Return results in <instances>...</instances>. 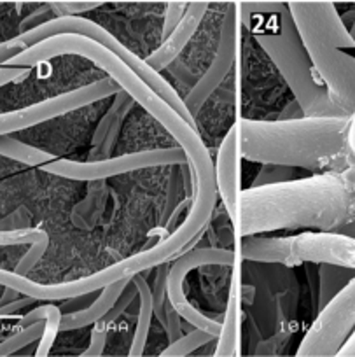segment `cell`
Masks as SVG:
<instances>
[{"mask_svg": "<svg viewBox=\"0 0 355 357\" xmlns=\"http://www.w3.org/2000/svg\"><path fill=\"white\" fill-rule=\"evenodd\" d=\"M355 329V277L319 312L296 352L298 357H336Z\"/></svg>", "mask_w": 355, "mask_h": 357, "instance_id": "obj_10", "label": "cell"}, {"mask_svg": "<svg viewBox=\"0 0 355 357\" xmlns=\"http://www.w3.org/2000/svg\"><path fill=\"white\" fill-rule=\"evenodd\" d=\"M336 357H355V329L350 336H348L347 342L343 343V347L340 349V352L336 354Z\"/></svg>", "mask_w": 355, "mask_h": 357, "instance_id": "obj_34", "label": "cell"}, {"mask_svg": "<svg viewBox=\"0 0 355 357\" xmlns=\"http://www.w3.org/2000/svg\"><path fill=\"white\" fill-rule=\"evenodd\" d=\"M271 29L256 33L259 46L266 51L275 67L294 93V100L301 107L305 118H334L343 114L327 93L326 84L317 74L306 53L298 29L294 25L287 4L270 13Z\"/></svg>", "mask_w": 355, "mask_h": 357, "instance_id": "obj_5", "label": "cell"}, {"mask_svg": "<svg viewBox=\"0 0 355 357\" xmlns=\"http://www.w3.org/2000/svg\"><path fill=\"white\" fill-rule=\"evenodd\" d=\"M206 11H209V2H203V0H192V2H188V8H186L184 16H182V20L179 22V25L172 30V33L167 39H163L161 46H158L156 50L146 58V63L158 72L167 68L168 65L184 51V47L188 46L189 40L192 39V36L196 33L198 26L202 25Z\"/></svg>", "mask_w": 355, "mask_h": 357, "instance_id": "obj_14", "label": "cell"}, {"mask_svg": "<svg viewBox=\"0 0 355 357\" xmlns=\"http://www.w3.org/2000/svg\"><path fill=\"white\" fill-rule=\"evenodd\" d=\"M167 273L168 268L165 266V263H161L160 268H158V277L154 280V287H151V291H153V312L158 317V321H160V324L163 326L165 331H167L168 340L175 342V340L182 336V324L181 315L174 310L172 303L168 301Z\"/></svg>", "mask_w": 355, "mask_h": 357, "instance_id": "obj_19", "label": "cell"}, {"mask_svg": "<svg viewBox=\"0 0 355 357\" xmlns=\"http://www.w3.org/2000/svg\"><path fill=\"white\" fill-rule=\"evenodd\" d=\"M348 146H350L352 156L355 160V109L350 116V130H348Z\"/></svg>", "mask_w": 355, "mask_h": 357, "instance_id": "obj_35", "label": "cell"}, {"mask_svg": "<svg viewBox=\"0 0 355 357\" xmlns=\"http://www.w3.org/2000/svg\"><path fill=\"white\" fill-rule=\"evenodd\" d=\"M105 181H91L88 186V195L72 208L70 221L79 229H93L102 219L107 207Z\"/></svg>", "mask_w": 355, "mask_h": 357, "instance_id": "obj_18", "label": "cell"}, {"mask_svg": "<svg viewBox=\"0 0 355 357\" xmlns=\"http://www.w3.org/2000/svg\"><path fill=\"white\" fill-rule=\"evenodd\" d=\"M236 261V252L231 249H220V247H199L191 249L186 254H179V259L168 268L167 273V296L172 303L174 310L181 315V319L188 321L196 329L210 333L217 338L220 333V322L216 319H210L203 312H199L195 305L186 296L184 282L186 277L202 266H233Z\"/></svg>", "mask_w": 355, "mask_h": 357, "instance_id": "obj_9", "label": "cell"}, {"mask_svg": "<svg viewBox=\"0 0 355 357\" xmlns=\"http://www.w3.org/2000/svg\"><path fill=\"white\" fill-rule=\"evenodd\" d=\"M186 8L188 4L186 2H172V4H167V11H165L163 18V32H161V39H167L172 33V30L179 25V22L184 16Z\"/></svg>", "mask_w": 355, "mask_h": 357, "instance_id": "obj_30", "label": "cell"}, {"mask_svg": "<svg viewBox=\"0 0 355 357\" xmlns=\"http://www.w3.org/2000/svg\"><path fill=\"white\" fill-rule=\"evenodd\" d=\"M133 105H135V100H133L126 91H123L121 88L117 89L116 93H114L112 105H110L114 111L112 123H110V128L109 132H107L105 140H103L102 149H100V160H103V158H110V153H112V149L116 147L117 139H119V133H121L123 123H125L126 116H128V112L132 111Z\"/></svg>", "mask_w": 355, "mask_h": 357, "instance_id": "obj_23", "label": "cell"}, {"mask_svg": "<svg viewBox=\"0 0 355 357\" xmlns=\"http://www.w3.org/2000/svg\"><path fill=\"white\" fill-rule=\"evenodd\" d=\"M296 175V170L292 167H285V165H275V163H263L259 172H257L256 178H254L252 188L259 186H273V184H282L292 181Z\"/></svg>", "mask_w": 355, "mask_h": 357, "instance_id": "obj_27", "label": "cell"}, {"mask_svg": "<svg viewBox=\"0 0 355 357\" xmlns=\"http://www.w3.org/2000/svg\"><path fill=\"white\" fill-rule=\"evenodd\" d=\"M109 331H110V324L107 322V319L105 317L98 319V321L93 324L89 345H88V349L82 352V356L84 357L102 356L103 350H105V343H107V336H109Z\"/></svg>", "mask_w": 355, "mask_h": 357, "instance_id": "obj_28", "label": "cell"}, {"mask_svg": "<svg viewBox=\"0 0 355 357\" xmlns=\"http://www.w3.org/2000/svg\"><path fill=\"white\" fill-rule=\"evenodd\" d=\"M243 303L242 296V282L233 280L231 284V293L227 298L226 314H224V322H220L219 342H217L216 357H233L236 354V345H239V324H240V307Z\"/></svg>", "mask_w": 355, "mask_h": 357, "instance_id": "obj_17", "label": "cell"}, {"mask_svg": "<svg viewBox=\"0 0 355 357\" xmlns=\"http://www.w3.org/2000/svg\"><path fill=\"white\" fill-rule=\"evenodd\" d=\"M39 312L40 315H43L40 305H39ZM43 331H44V315H43V321L27 326V328L18 329V333H15L13 336L6 338L4 342H0V357L11 356V354L18 352V350H22L23 347L29 345V343L36 342L37 338L43 336Z\"/></svg>", "mask_w": 355, "mask_h": 357, "instance_id": "obj_26", "label": "cell"}, {"mask_svg": "<svg viewBox=\"0 0 355 357\" xmlns=\"http://www.w3.org/2000/svg\"><path fill=\"white\" fill-rule=\"evenodd\" d=\"M239 154L256 163L333 172L355 167L348 146L350 116L299 118L289 121L240 119Z\"/></svg>", "mask_w": 355, "mask_h": 357, "instance_id": "obj_3", "label": "cell"}, {"mask_svg": "<svg viewBox=\"0 0 355 357\" xmlns=\"http://www.w3.org/2000/svg\"><path fill=\"white\" fill-rule=\"evenodd\" d=\"M0 156L30 165V167H43V165L54 160L53 154L47 153V151L30 146V144L9 135L0 137Z\"/></svg>", "mask_w": 355, "mask_h": 357, "instance_id": "obj_21", "label": "cell"}, {"mask_svg": "<svg viewBox=\"0 0 355 357\" xmlns=\"http://www.w3.org/2000/svg\"><path fill=\"white\" fill-rule=\"evenodd\" d=\"M29 75V67H6V65H2V67H0V88L9 84V82L23 81V79H27Z\"/></svg>", "mask_w": 355, "mask_h": 357, "instance_id": "obj_32", "label": "cell"}, {"mask_svg": "<svg viewBox=\"0 0 355 357\" xmlns=\"http://www.w3.org/2000/svg\"><path fill=\"white\" fill-rule=\"evenodd\" d=\"M0 245H29L30 249L23 254L22 259L18 261L16 268L13 272L20 275L27 273L36 266L40 261V257L46 254L50 247V235L43 228H20V229H8V231H0Z\"/></svg>", "mask_w": 355, "mask_h": 357, "instance_id": "obj_16", "label": "cell"}, {"mask_svg": "<svg viewBox=\"0 0 355 357\" xmlns=\"http://www.w3.org/2000/svg\"><path fill=\"white\" fill-rule=\"evenodd\" d=\"M60 33H79V36L93 39L95 43H98L100 46L109 50L110 53L116 54L119 60L125 61L126 67L132 68L147 86H151V88H153L175 112H179L189 125L195 126V116L186 109L184 98L179 97V93L172 88L170 82L165 77H161L160 72L154 70L153 67H149L144 58L137 56V54L133 53L132 50H128L121 40L116 39L109 30H105L102 25L91 22V20L81 18V16L51 18L47 20V22H43L40 25L32 26V29L29 30H23L20 36H16V39H18V43L23 46V51H25L27 47L33 46V44L40 43V40L50 39V37L60 36Z\"/></svg>", "mask_w": 355, "mask_h": 357, "instance_id": "obj_7", "label": "cell"}, {"mask_svg": "<svg viewBox=\"0 0 355 357\" xmlns=\"http://www.w3.org/2000/svg\"><path fill=\"white\" fill-rule=\"evenodd\" d=\"M213 338H216V336L210 335V333L195 328V331L181 336V338H177L175 342H170V345L163 350V354H161V356L163 357H186V356H189V354L195 352V350H198L199 347H203V345H206L209 342H212Z\"/></svg>", "mask_w": 355, "mask_h": 357, "instance_id": "obj_25", "label": "cell"}, {"mask_svg": "<svg viewBox=\"0 0 355 357\" xmlns=\"http://www.w3.org/2000/svg\"><path fill=\"white\" fill-rule=\"evenodd\" d=\"M132 282L135 284L137 293L140 298V307H139V317H137L135 326V335H133L132 347H130V357H140L146 350L147 338H149L151 331V321H153V291L147 280L144 277L135 275L132 277Z\"/></svg>", "mask_w": 355, "mask_h": 357, "instance_id": "obj_20", "label": "cell"}, {"mask_svg": "<svg viewBox=\"0 0 355 357\" xmlns=\"http://www.w3.org/2000/svg\"><path fill=\"white\" fill-rule=\"evenodd\" d=\"M29 214L25 208H18L13 214L6 215L4 219H0V231H8V229H20V228H29Z\"/></svg>", "mask_w": 355, "mask_h": 357, "instance_id": "obj_31", "label": "cell"}, {"mask_svg": "<svg viewBox=\"0 0 355 357\" xmlns=\"http://www.w3.org/2000/svg\"><path fill=\"white\" fill-rule=\"evenodd\" d=\"M355 222V167L240 191L234 228L239 235L315 228L340 231Z\"/></svg>", "mask_w": 355, "mask_h": 357, "instance_id": "obj_2", "label": "cell"}, {"mask_svg": "<svg viewBox=\"0 0 355 357\" xmlns=\"http://www.w3.org/2000/svg\"><path fill=\"white\" fill-rule=\"evenodd\" d=\"M186 160V154L181 147L170 149H147L139 153L121 154L116 158H103L95 161H70L56 160L43 165V170L58 177L70 178V181H105L114 175L130 174V172L146 170L153 167H165V165H177Z\"/></svg>", "mask_w": 355, "mask_h": 357, "instance_id": "obj_8", "label": "cell"}, {"mask_svg": "<svg viewBox=\"0 0 355 357\" xmlns=\"http://www.w3.org/2000/svg\"><path fill=\"white\" fill-rule=\"evenodd\" d=\"M61 54H77V56H82L98 65L123 91H126L135 100V104L142 105L177 140L189 161L192 184L189 212L182 225L177 228L181 229L188 242H195L196 236L202 233V229L209 222L217 204L213 163L198 130L189 125L179 112H175L132 68L126 67L125 61L119 60L116 54L110 53L109 50L100 46L93 39L79 36V33H60V36L40 40V43L33 44L20 54L13 56L6 65L8 67L30 68L54 56H61Z\"/></svg>", "mask_w": 355, "mask_h": 357, "instance_id": "obj_1", "label": "cell"}, {"mask_svg": "<svg viewBox=\"0 0 355 357\" xmlns=\"http://www.w3.org/2000/svg\"><path fill=\"white\" fill-rule=\"evenodd\" d=\"M119 89V86L110 77L98 79L89 84L79 86V88L65 91V93L56 95V97L46 98L37 104L29 105V107L18 109V111H9L0 114V137L11 135V133L20 132V130L32 128V126L40 125V123L51 121L54 118L68 114L72 111L91 105L95 102L109 98Z\"/></svg>", "mask_w": 355, "mask_h": 357, "instance_id": "obj_11", "label": "cell"}, {"mask_svg": "<svg viewBox=\"0 0 355 357\" xmlns=\"http://www.w3.org/2000/svg\"><path fill=\"white\" fill-rule=\"evenodd\" d=\"M189 2H192V0H189Z\"/></svg>", "mask_w": 355, "mask_h": 357, "instance_id": "obj_38", "label": "cell"}, {"mask_svg": "<svg viewBox=\"0 0 355 357\" xmlns=\"http://www.w3.org/2000/svg\"><path fill=\"white\" fill-rule=\"evenodd\" d=\"M355 270L343 266H334V264L322 263L319 268V310H322L352 279H354Z\"/></svg>", "mask_w": 355, "mask_h": 357, "instance_id": "obj_22", "label": "cell"}, {"mask_svg": "<svg viewBox=\"0 0 355 357\" xmlns=\"http://www.w3.org/2000/svg\"><path fill=\"white\" fill-rule=\"evenodd\" d=\"M240 8L236 4L227 6V11L224 15L222 25H220L219 43H217L216 56H213L212 63L206 68L205 74L196 81L192 86L188 97L184 98V105L192 116L203 107L210 95L216 91L227 75V72L233 67L234 60H236V47H239V36H240Z\"/></svg>", "mask_w": 355, "mask_h": 357, "instance_id": "obj_12", "label": "cell"}, {"mask_svg": "<svg viewBox=\"0 0 355 357\" xmlns=\"http://www.w3.org/2000/svg\"><path fill=\"white\" fill-rule=\"evenodd\" d=\"M348 32H350L352 39H354V43H355V22H352V26H350V30H348Z\"/></svg>", "mask_w": 355, "mask_h": 357, "instance_id": "obj_37", "label": "cell"}, {"mask_svg": "<svg viewBox=\"0 0 355 357\" xmlns=\"http://www.w3.org/2000/svg\"><path fill=\"white\" fill-rule=\"evenodd\" d=\"M239 130L236 125H233L220 142L217 161L213 165L217 195L222 198L231 222L234 221L239 207Z\"/></svg>", "mask_w": 355, "mask_h": 357, "instance_id": "obj_13", "label": "cell"}, {"mask_svg": "<svg viewBox=\"0 0 355 357\" xmlns=\"http://www.w3.org/2000/svg\"><path fill=\"white\" fill-rule=\"evenodd\" d=\"M98 6V2H60V4H50L47 8L54 13V18H61V16H79L81 13L91 11Z\"/></svg>", "mask_w": 355, "mask_h": 357, "instance_id": "obj_29", "label": "cell"}, {"mask_svg": "<svg viewBox=\"0 0 355 357\" xmlns=\"http://www.w3.org/2000/svg\"><path fill=\"white\" fill-rule=\"evenodd\" d=\"M299 118H305V114H303L301 107H299V104L296 100L289 102L287 105H285L284 111L280 112V116H278V121H289V119H299Z\"/></svg>", "mask_w": 355, "mask_h": 357, "instance_id": "obj_33", "label": "cell"}, {"mask_svg": "<svg viewBox=\"0 0 355 357\" xmlns=\"http://www.w3.org/2000/svg\"><path fill=\"white\" fill-rule=\"evenodd\" d=\"M18 296H20L18 291L9 289V287H6L4 296L0 298V307H4V305H8V303H13V301H15V300H18Z\"/></svg>", "mask_w": 355, "mask_h": 357, "instance_id": "obj_36", "label": "cell"}, {"mask_svg": "<svg viewBox=\"0 0 355 357\" xmlns=\"http://www.w3.org/2000/svg\"><path fill=\"white\" fill-rule=\"evenodd\" d=\"M240 259L298 266L303 263L334 264L355 270V236L340 231L301 233L291 236H243Z\"/></svg>", "mask_w": 355, "mask_h": 357, "instance_id": "obj_6", "label": "cell"}, {"mask_svg": "<svg viewBox=\"0 0 355 357\" xmlns=\"http://www.w3.org/2000/svg\"><path fill=\"white\" fill-rule=\"evenodd\" d=\"M287 8L329 98L343 114L352 116L355 109V56L343 50H354L355 43L336 6L329 0H289Z\"/></svg>", "mask_w": 355, "mask_h": 357, "instance_id": "obj_4", "label": "cell"}, {"mask_svg": "<svg viewBox=\"0 0 355 357\" xmlns=\"http://www.w3.org/2000/svg\"><path fill=\"white\" fill-rule=\"evenodd\" d=\"M40 310L44 315V331L40 336L39 347H37V357H47L51 349H53L56 336L60 333V322H61V307L58 305H40Z\"/></svg>", "mask_w": 355, "mask_h": 357, "instance_id": "obj_24", "label": "cell"}, {"mask_svg": "<svg viewBox=\"0 0 355 357\" xmlns=\"http://www.w3.org/2000/svg\"><path fill=\"white\" fill-rule=\"evenodd\" d=\"M130 280L132 279H123L102 287V293L98 294L95 301H91L89 307L61 315L60 331H70V329H81L86 328V326L95 324L98 319H102L114 307V303L117 301V298L121 296V293L128 286Z\"/></svg>", "mask_w": 355, "mask_h": 357, "instance_id": "obj_15", "label": "cell"}]
</instances>
